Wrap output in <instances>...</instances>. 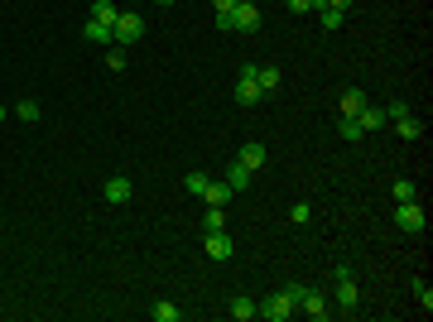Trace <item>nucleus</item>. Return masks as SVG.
I'll return each instance as SVG.
<instances>
[{"mask_svg":"<svg viewBox=\"0 0 433 322\" xmlns=\"http://www.w3.org/2000/svg\"><path fill=\"white\" fill-rule=\"evenodd\" d=\"M231 34H260V5H255V0H236V10H231Z\"/></svg>","mask_w":433,"mask_h":322,"instance_id":"7ed1b4c3","label":"nucleus"},{"mask_svg":"<svg viewBox=\"0 0 433 322\" xmlns=\"http://www.w3.org/2000/svg\"><path fill=\"white\" fill-rule=\"evenodd\" d=\"M366 106H371V101H366V92H356V87L342 92V116H361Z\"/></svg>","mask_w":433,"mask_h":322,"instance_id":"9b49d317","label":"nucleus"},{"mask_svg":"<svg viewBox=\"0 0 433 322\" xmlns=\"http://www.w3.org/2000/svg\"><path fill=\"white\" fill-rule=\"evenodd\" d=\"M178 318H183L178 303H154V322H178Z\"/></svg>","mask_w":433,"mask_h":322,"instance_id":"412c9836","label":"nucleus"},{"mask_svg":"<svg viewBox=\"0 0 433 322\" xmlns=\"http://www.w3.org/2000/svg\"><path fill=\"white\" fill-rule=\"evenodd\" d=\"M318 20H323V29L332 34V29H342V20H347V15H342V10H327V5H323V10H318Z\"/></svg>","mask_w":433,"mask_h":322,"instance_id":"5701e85b","label":"nucleus"},{"mask_svg":"<svg viewBox=\"0 0 433 322\" xmlns=\"http://www.w3.org/2000/svg\"><path fill=\"white\" fill-rule=\"evenodd\" d=\"M255 82H260V92H274V87H279V68H255Z\"/></svg>","mask_w":433,"mask_h":322,"instance_id":"6ab92c4d","label":"nucleus"},{"mask_svg":"<svg viewBox=\"0 0 433 322\" xmlns=\"http://www.w3.org/2000/svg\"><path fill=\"white\" fill-rule=\"evenodd\" d=\"M400 116H409L405 101H390V106H385V120H400Z\"/></svg>","mask_w":433,"mask_h":322,"instance_id":"c85d7f7f","label":"nucleus"},{"mask_svg":"<svg viewBox=\"0 0 433 322\" xmlns=\"http://www.w3.org/2000/svg\"><path fill=\"white\" fill-rule=\"evenodd\" d=\"M260 97H265V92H260V82H255V63H245L241 78H236V101H241V106H260Z\"/></svg>","mask_w":433,"mask_h":322,"instance_id":"20e7f679","label":"nucleus"},{"mask_svg":"<svg viewBox=\"0 0 433 322\" xmlns=\"http://www.w3.org/2000/svg\"><path fill=\"white\" fill-rule=\"evenodd\" d=\"M395 202H414V197H419V188H414V183H409V178H400V183H395Z\"/></svg>","mask_w":433,"mask_h":322,"instance_id":"393cba45","label":"nucleus"},{"mask_svg":"<svg viewBox=\"0 0 433 322\" xmlns=\"http://www.w3.org/2000/svg\"><path fill=\"white\" fill-rule=\"evenodd\" d=\"M207 183H212L207 173H188V178H183V188H188V192H197V197H202V188H207Z\"/></svg>","mask_w":433,"mask_h":322,"instance_id":"bb28decb","label":"nucleus"},{"mask_svg":"<svg viewBox=\"0 0 433 322\" xmlns=\"http://www.w3.org/2000/svg\"><path fill=\"white\" fill-rule=\"evenodd\" d=\"M395 125H400V135H405V140H424V120H419V116H400Z\"/></svg>","mask_w":433,"mask_h":322,"instance_id":"f3484780","label":"nucleus"},{"mask_svg":"<svg viewBox=\"0 0 433 322\" xmlns=\"http://www.w3.org/2000/svg\"><path fill=\"white\" fill-rule=\"evenodd\" d=\"M337 308H347V313L356 308V284H352V274H347V279H337Z\"/></svg>","mask_w":433,"mask_h":322,"instance_id":"dca6fc26","label":"nucleus"},{"mask_svg":"<svg viewBox=\"0 0 433 322\" xmlns=\"http://www.w3.org/2000/svg\"><path fill=\"white\" fill-rule=\"evenodd\" d=\"M226 183H231V192H241L245 183H250V168H245L241 159H231V163H226Z\"/></svg>","mask_w":433,"mask_h":322,"instance_id":"ddd939ff","label":"nucleus"},{"mask_svg":"<svg viewBox=\"0 0 433 322\" xmlns=\"http://www.w3.org/2000/svg\"><path fill=\"white\" fill-rule=\"evenodd\" d=\"M15 116H20V120H29V125H34V120H39V101H20V106H15Z\"/></svg>","mask_w":433,"mask_h":322,"instance_id":"cd10ccee","label":"nucleus"},{"mask_svg":"<svg viewBox=\"0 0 433 322\" xmlns=\"http://www.w3.org/2000/svg\"><path fill=\"white\" fill-rule=\"evenodd\" d=\"M298 313H308V318H327L332 308H327L323 294H313V289H303V298H298Z\"/></svg>","mask_w":433,"mask_h":322,"instance_id":"0eeeda50","label":"nucleus"},{"mask_svg":"<svg viewBox=\"0 0 433 322\" xmlns=\"http://www.w3.org/2000/svg\"><path fill=\"white\" fill-rule=\"evenodd\" d=\"M298 308H294V298H289V289H279V294H270L265 303H255V318H265V322H289Z\"/></svg>","mask_w":433,"mask_h":322,"instance_id":"f257e3e1","label":"nucleus"},{"mask_svg":"<svg viewBox=\"0 0 433 322\" xmlns=\"http://www.w3.org/2000/svg\"><path fill=\"white\" fill-rule=\"evenodd\" d=\"M337 135H342V140H347V144H352V140H361V135H366V130H361V125H356L352 116H342V120H337Z\"/></svg>","mask_w":433,"mask_h":322,"instance_id":"4be33fe9","label":"nucleus"},{"mask_svg":"<svg viewBox=\"0 0 433 322\" xmlns=\"http://www.w3.org/2000/svg\"><path fill=\"white\" fill-rule=\"evenodd\" d=\"M154 5H173V0H154Z\"/></svg>","mask_w":433,"mask_h":322,"instance_id":"473e14b6","label":"nucleus"},{"mask_svg":"<svg viewBox=\"0 0 433 322\" xmlns=\"http://www.w3.org/2000/svg\"><path fill=\"white\" fill-rule=\"evenodd\" d=\"M82 39H92V44H116V34H111V25H97V20H87V25H82Z\"/></svg>","mask_w":433,"mask_h":322,"instance_id":"9d476101","label":"nucleus"},{"mask_svg":"<svg viewBox=\"0 0 433 322\" xmlns=\"http://www.w3.org/2000/svg\"><path fill=\"white\" fill-rule=\"evenodd\" d=\"M116 15H121L116 0H92V20H97V25H116Z\"/></svg>","mask_w":433,"mask_h":322,"instance_id":"4468645a","label":"nucleus"},{"mask_svg":"<svg viewBox=\"0 0 433 322\" xmlns=\"http://www.w3.org/2000/svg\"><path fill=\"white\" fill-rule=\"evenodd\" d=\"M202 231H226V207H207V216H202Z\"/></svg>","mask_w":433,"mask_h":322,"instance_id":"a211bd4d","label":"nucleus"},{"mask_svg":"<svg viewBox=\"0 0 433 322\" xmlns=\"http://www.w3.org/2000/svg\"><path fill=\"white\" fill-rule=\"evenodd\" d=\"M111 34H116V44L126 49V44H140L145 39V20H140L135 10H121L116 15V25H111Z\"/></svg>","mask_w":433,"mask_h":322,"instance_id":"f03ea898","label":"nucleus"},{"mask_svg":"<svg viewBox=\"0 0 433 322\" xmlns=\"http://www.w3.org/2000/svg\"><path fill=\"white\" fill-rule=\"evenodd\" d=\"M207 255L212 260H231V236L226 231H207Z\"/></svg>","mask_w":433,"mask_h":322,"instance_id":"1a4fd4ad","label":"nucleus"},{"mask_svg":"<svg viewBox=\"0 0 433 322\" xmlns=\"http://www.w3.org/2000/svg\"><path fill=\"white\" fill-rule=\"evenodd\" d=\"M0 120H5V106H0Z\"/></svg>","mask_w":433,"mask_h":322,"instance_id":"72a5a7b5","label":"nucleus"},{"mask_svg":"<svg viewBox=\"0 0 433 322\" xmlns=\"http://www.w3.org/2000/svg\"><path fill=\"white\" fill-rule=\"evenodd\" d=\"M102 197H106L111 207H121V202H130V197H135V188H130V178H121V173H116V178H106Z\"/></svg>","mask_w":433,"mask_h":322,"instance_id":"39448f33","label":"nucleus"},{"mask_svg":"<svg viewBox=\"0 0 433 322\" xmlns=\"http://www.w3.org/2000/svg\"><path fill=\"white\" fill-rule=\"evenodd\" d=\"M327 10H342V15H347V10H352V0H323Z\"/></svg>","mask_w":433,"mask_h":322,"instance_id":"7c9ffc66","label":"nucleus"},{"mask_svg":"<svg viewBox=\"0 0 433 322\" xmlns=\"http://www.w3.org/2000/svg\"><path fill=\"white\" fill-rule=\"evenodd\" d=\"M352 120L361 125V130H380V125H385V111H380V106H366L361 116H352Z\"/></svg>","mask_w":433,"mask_h":322,"instance_id":"2eb2a0df","label":"nucleus"},{"mask_svg":"<svg viewBox=\"0 0 433 322\" xmlns=\"http://www.w3.org/2000/svg\"><path fill=\"white\" fill-rule=\"evenodd\" d=\"M106 68H111V73L126 68V49H121V44H111V49H106Z\"/></svg>","mask_w":433,"mask_h":322,"instance_id":"a878e982","label":"nucleus"},{"mask_svg":"<svg viewBox=\"0 0 433 322\" xmlns=\"http://www.w3.org/2000/svg\"><path fill=\"white\" fill-rule=\"evenodd\" d=\"M236 159H241L245 168H250V173H255V168H260V163H265V144H255V140H250V144H241V154H236Z\"/></svg>","mask_w":433,"mask_h":322,"instance_id":"f8f14e48","label":"nucleus"},{"mask_svg":"<svg viewBox=\"0 0 433 322\" xmlns=\"http://www.w3.org/2000/svg\"><path fill=\"white\" fill-rule=\"evenodd\" d=\"M216 5V15H221V10H236V0H212Z\"/></svg>","mask_w":433,"mask_h":322,"instance_id":"2f4dec72","label":"nucleus"},{"mask_svg":"<svg viewBox=\"0 0 433 322\" xmlns=\"http://www.w3.org/2000/svg\"><path fill=\"white\" fill-rule=\"evenodd\" d=\"M231 318L250 322V318H255V303H250V298H231Z\"/></svg>","mask_w":433,"mask_h":322,"instance_id":"aec40b11","label":"nucleus"},{"mask_svg":"<svg viewBox=\"0 0 433 322\" xmlns=\"http://www.w3.org/2000/svg\"><path fill=\"white\" fill-rule=\"evenodd\" d=\"M395 226H400V231H424V207H419V202H400Z\"/></svg>","mask_w":433,"mask_h":322,"instance_id":"423d86ee","label":"nucleus"},{"mask_svg":"<svg viewBox=\"0 0 433 322\" xmlns=\"http://www.w3.org/2000/svg\"><path fill=\"white\" fill-rule=\"evenodd\" d=\"M284 5H289L294 15H318V10H323V0H284Z\"/></svg>","mask_w":433,"mask_h":322,"instance_id":"b1692460","label":"nucleus"},{"mask_svg":"<svg viewBox=\"0 0 433 322\" xmlns=\"http://www.w3.org/2000/svg\"><path fill=\"white\" fill-rule=\"evenodd\" d=\"M298 221V226H308V202H294V212H289Z\"/></svg>","mask_w":433,"mask_h":322,"instance_id":"c756f323","label":"nucleus"},{"mask_svg":"<svg viewBox=\"0 0 433 322\" xmlns=\"http://www.w3.org/2000/svg\"><path fill=\"white\" fill-rule=\"evenodd\" d=\"M202 197H207V207H226V202H231V183H226V178H216V183L202 188Z\"/></svg>","mask_w":433,"mask_h":322,"instance_id":"6e6552de","label":"nucleus"}]
</instances>
